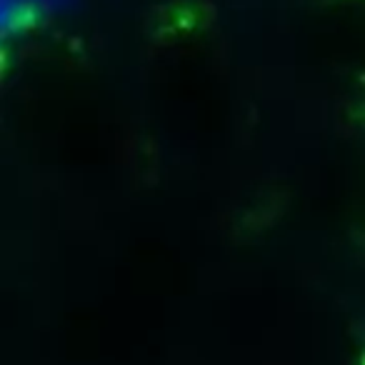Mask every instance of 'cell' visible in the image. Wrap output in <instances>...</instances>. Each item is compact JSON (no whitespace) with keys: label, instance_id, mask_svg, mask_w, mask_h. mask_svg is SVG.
<instances>
[{"label":"cell","instance_id":"1","mask_svg":"<svg viewBox=\"0 0 365 365\" xmlns=\"http://www.w3.org/2000/svg\"><path fill=\"white\" fill-rule=\"evenodd\" d=\"M43 0H0V31L3 36H21L41 18Z\"/></svg>","mask_w":365,"mask_h":365},{"label":"cell","instance_id":"2","mask_svg":"<svg viewBox=\"0 0 365 365\" xmlns=\"http://www.w3.org/2000/svg\"><path fill=\"white\" fill-rule=\"evenodd\" d=\"M43 3H61V0H43Z\"/></svg>","mask_w":365,"mask_h":365}]
</instances>
